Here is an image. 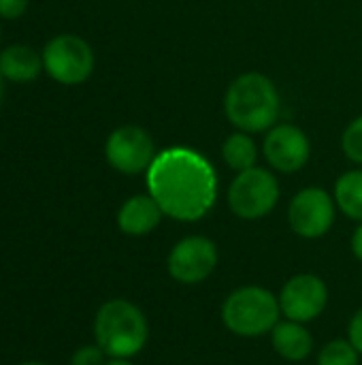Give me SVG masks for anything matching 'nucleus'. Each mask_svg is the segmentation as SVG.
<instances>
[{
  "label": "nucleus",
  "mask_w": 362,
  "mask_h": 365,
  "mask_svg": "<svg viewBox=\"0 0 362 365\" xmlns=\"http://www.w3.org/2000/svg\"><path fill=\"white\" fill-rule=\"evenodd\" d=\"M162 216L164 212L160 210V205L151 195H134L128 201H124V205L119 207L117 227L126 235L141 237L151 233L160 225Z\"/></svg>",
  "instance_id": "f8f14e48"
},
{
  "label": "nucleus",
  "mask_w": 362,
  "mask_h": 365,
  "mask_svg": "<svg viewBox=\"0 0 362 365\" xmlns=\"http://www.w3.org/2000/svg\"><path fill=\"white\" fill-rule=\"evenodd\" d=\"M156 156L158 152L154 137L145 128L134 124L115 128L105 143L107 163L124 175H137L147 171Z\"/></svg>",
  "instance_id": "0eeeda50"
},
{
  "label": "nucleus",
  "mask_w": 362,
  "mask_h": 365,
  "mask_svg": "<svg viewBox=\"0 0 362 365\" xmlns=\"http://www.w3.org/2000/svg\"><path fill=\"white\" fill-rule=\"evenodd\" d=\"M341 150H344V154H346L352 163L362 165V115H358L356 120H352V122L348 124V128L344 130Z\"/></svg>",
  "instance_id": "a211bd4d"
},
{
  "label": "nucleus",
  "mask_w": 362,
  "mask_h": 365,
  "mask_svg": "<svg viewBox=\"0 0 362 365\" xmlns=\"http://www.w3.org/2000/svg\"><path fill=\"white\" fill-rule=\"evenodd\" d=\"M262 154L275 171L297 173L307 165L312 156V143L299 126L277 124L267 133Z\"/></svg>",
  "instance_id": "9b49d317"
},
{
  "label": "nucleus",
  "mask_w": 362,
  "mask_h": 365,
  "mask_svg": "<svg viewBox=\"0 0 362 365\" xmlns=\"http://www.w3.org/2000/svg\"><path fill=\"white\" fill-rule=\"evenodd\" d=\"M335 203L352 220L362 222V171H348L335 184Z\"/></svg>",
  "instance_id": "dca6fc26"
},
{
  "label": "nucleus",
  "mask_w": 362,
  "mask_h": 365,
  "mask_svg": "<svg viewBox=\"0 0 362 365\" xmlns=\"http://www.w3.org/2000/svg\"><path fill=\"white\" fill-rule=\"evenodd\" d=\"M19 365H47V364H43V361H23V364H19Z\"/></svg>",
  "instance_id": "393cba45"
},
{
  "label": "nucleus",
  "mask_w": 362,
  "mask_h": 365,
  "mask_svg": "<svg viewBox=\"0 0 362 365\" xmlns=\"http://www.w3.org/2000/svg\"><path fill=\"white\" fill-rule=\"evenodd\" d=\"M222 156H224V163L233 171L241 173V171L256 167L258 148H256V141L250 137V133L237 130V133L228 135L226 141L222 143Z\"/></svg>",
  "instance_id": "2eb2a0df"
},
{
  "label": "nucleus",
  "mask_w": 362,
  "mask_h": 365,
  "mask_svg": "<svg viewBox=\"0 0 362 365\" xmlns=\"http://www.w3.org/2000/svg\"><path fill=\"white\" fill-rule=\"evenodd\" d=\"M94 51L77 34H58L43 49V66L51 79L62 86H77L94 73Z\"/></svg>",
  "instance_id": "423d86ee"
},
{
  "label": "nucleus",
  "mask_w": 362,
  "mask_h": 365,
  "mask_svg": "<svg viewBox=\"0 0 362 365\" xmlns=\"http://www.w3.org/2000/svg\"><path fill=\"white\" fill-rule=\"evenodd\" d=\"M70 365H105V351L98 344H85L73 353Z\"/></svg>",
  "instance_id": "6ab92c4d"
},
{
  "label": "nucleus",
  "mask_w": 362,
  "mask_h": 365,
  "mask_svg": "<svg viewBox=\"0 0 362 365\" xmlns=\"http://www.w3.org/2000/svg\"><path fill=\"white\" fill-rule=\"evenodd\" d=\"M105 365H132L128 359H111L109 364H105Z\"/></svg>",
  "instance_id": "5701e85b"
},
{
  "label": "nucleus",
  "mask_w": 362,
  "mask_h": 365,
  "mask_svg": "<svg viewBox=\"0 0 362 365\" xmlns=\"http://www.w3.org/2000/svg\"><path fill=\"white\" fill-rule=\"evenodd\" d=\"M147 188L164 216L194 222L213 207L218 175L211 163L196 150L169 148L158 152L147 169Z\"/></svg>",
  "instance_id": "f257e3e1"
},
{
  "label": "nucleus",
  "mask_w": 362,
  "mask_h": 365,
  "mask_svg": "<svg viewBox=\"0 0 362 365\" xmlns=\"http://www.w3.org/2000/svg\"><path fill=\"white\" fill-rule=\"evenodd\" d=\"M218 265V248L209 237H183L169 255L166 267L173 280L181 284H198L211 276Z\"/></svg>",
  "instance_id": "1a4fd4ad"
},
{
  "label": "nucleus",
  "mask_w": 362,
  "mask_h": 365,
  "mask_svg": "<svg viewBox=\"0 0 362 365\" xmlns=\"http://www.w3.org/2000/svg\"><path fill=\"white\" fill-rule=\"evenodd\" d=\"M358 357L361 353L350 340H333L320 351L318 365H358Z\"/></svg>",
  "instance_id": "f3484780"
},
{
  "label": "nucleus",
  "mask_w": 362,
  "mask_h": 365,
  "mask_svg": "<svg viewBox=\"0 0 362 365\" xmlns=\"http://www.w3.org/2000/svg\"><path fill=\"white\" fill-rule=\"evenodd\" d=\"M350 342L354 344V349L362 355V308L352 317V323H350Z\"/></svg>",
  "instance_id": "412c9836"
},
{
  "label": "nucleus",
  "mask_w": 362,
  "mask_h": 365,
  "mask_svg": "<svg viewBox=\"0 0 362 365\" xmlns=\"http://www.w3.org/2000/svg\"><path fill=\"white\" fill-rule=\"evenodd\" d=\"M280 299L262 287H241L233 291L222 306V321L243 338L271 334L280 323Z\"/></svg>",
  "instance_id": "20e7f679"
},
{
  "label": "nucleus",
  "mask_w": 362,
  "mask_h": 365,
  "mask_svg": "<svg viewBox=\"0 0 362 365\" xmlns=\"http://www.w3.org/2000/svg\"><path fill=\"white\" fill-rule=\"evenodd\" d=\"M329 302V289L322 278L314 274H299L290 278L280 293V310L288 321L309 323L318 319Z\"/></svg>",
  "instance_id": "9d476101"
},
{
  "label": "nucleus",
  "mask_w": 362,
  "mask_h": 365,
  "mask_svg": "<svg viewBox=\"0 0 362 365\" xmlns=\"http://www.w3.org/2000/svg\"><path fill=\"white\" fill-rule=\"evenodd\" d=\"M224 113L237 130L250 135L271 130L280 115V92L267 75L243 73L224 94Z\"/></svg>",
  "instance_id": "f03ea898"
},
{
  "label": "nucleus",
  "mask_w": 362,
  "mask_h": 365,
  "mask_svg": "<svg viewBox=\"0 0 362 365\" xmlns=\"http://www.w3.org/2000/svg\"><path fill=\"white\" fill-rule=\"evenodd\" d=\"M43 53L28 45H9L0 51V75L15 83L34 81L43 73Z\"/></svg>",
  "instance_id": "ddd939ff"
},
{
  "label": "nucleus",
  "mask_w": 362,
  "mask_h": 365,
  "mask_svg": "<svg viewBox=\"0 0 362 365\" xmlns=\"http://www.w3.org/2000/svg\"><path fill=\"white\" fill-rule=\"evenodd\" d=\"M280 201V184L275 175L262 167L237 173L228 186V207L243 220H258L273 212Z\"/></svg>",
  "instance_id": "39448f33"
},
{
  "label": "nucleus",
  "mask_w": 362,
  "mask_h": 365,
  "mask_svg": "<svg viewBox=\"0 0 362 365\" xmlns=\"http://www.w3.org/2000/svg\"><path fill=\"white\" fill-rule=\"evenodd\" d=\"M2 96H4V77L0 75V103H2Z\"/></svg>",
  "instance_id": "b1692460"
},
{
  "label": "nucleus",
  "mask_w": 362,
  "mask_h": 365,
  "mask_svg": "<svg viewBox=\"0 0 362 365\" xmlns=\"http://www.w3.org/2000/svg\"><path fill=\"white\" fill-rule=\"evenodd\" d=\"M352 252H354V257L362 261V225L354 231V235H352Z\"/></svg>",
  "instance_id": "4be33fe9"
},
{
  "label": "nucleus",
  "mask_w": 362,
  "mask_h": 365,
  "mask_svg": "<svg viewBox=\"0 0 362 365\" xmlns=\"http://www.w3.org/2000/svg\"><path fill=\"white\" fill-rule=\"evenodd\" d=\"M335 205L337 203L326 190L318 186L303 188L288 207V222L297 235L318 240L331 231L335 222Z\"/></svg>",
  "instance_id": "6e6552de"
},
{
  "label": "nucleus",
  "mask_w": 362,
  "mask_h": 365,
  "mask_svg": "<svg viewBox=\"0 0 362 365\" xmlns=\"http://www.w3.org/2000/svg\"><path fill=\"white\" fill-rule=\"evenodd\" d=\"M28 0H0V17L4 19H17L26 13Z\"/></svg>",
  "instance_id": "aec40b11"
},
{
  "label": "nucleus",
  "mask_w": 362,
  "mask_h": 365,
  "mask_svg": "<svg viewBox=\"0 0 362 365\" xmlns=\"http://www.w3.org/2000/svg\"><path fill=\"white\" fill-rule=\"evenodd\" d=\"M271 340H273L275 351L288 361H303L309 357L314 349V340L309 331L303 327V323H297V321L277 323L271 331Z\"/></svg>",
  "instance_id": "4468645a"
},
{
  "label": "nucleus",
  "mask_w": 362,
  "mask_h": 365,
  "mask_svg": "<svg viewBox=\"0 0 362 365\" xmlns=\"http://www.w3.org/2000/svg\"><path fill=\"white\" fill-rule=\"evenodd\" d=\"M149 325L145 314L128 299L105 302L94 319L96 344L111 359H130L147 344Z\"/></svg>",
  "instance_id": "7ed1b4c3"
}]
</instances>
